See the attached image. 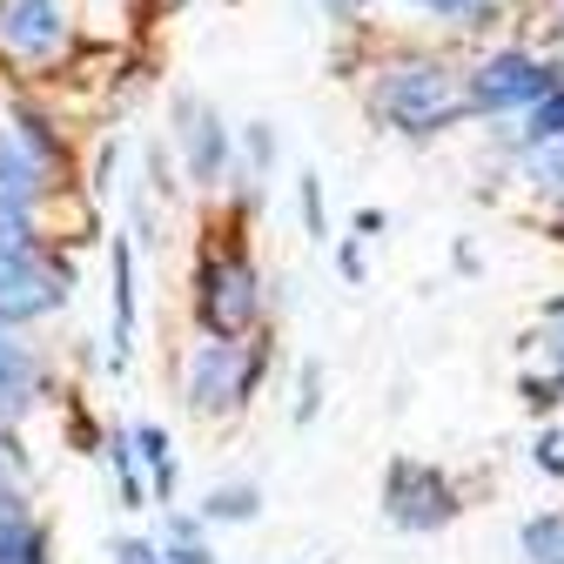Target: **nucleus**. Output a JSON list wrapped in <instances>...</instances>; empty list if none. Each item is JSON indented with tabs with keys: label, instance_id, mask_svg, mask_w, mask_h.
I'll return each mask as SVG.
<instances>
[{
	"label": "nucleus",
	"instance_id": "15",
	"mask_svg": "<svg viewBox=\"0 0 564 564\" xmlns=\"http://www.w3.org/2000/svg\"><path fill=\"white\" fill-rule=\"evenodd\" d=\"M256 505H262V498H256V484H229V490L216 484V490H208V518H216V524H249Z\"/></svg>",
	"mask_w": 564,
	"mask_h": 564
},
{
	"label": "nucleus",
	"instance_id": "19",
	"mask_svg": "<svg viewBox=\"0 0 564 564\" xmlns=\"http://www.w3.org/2000/svg\"><path fill=\"white\" fill-rule=\"evenodd\" d=\"M115 477H121V498H128V505H141V477H134V451H128L121 437H115Z\"/></svg>",
	"mask_w": 564,
	"mask_h": 564
},
{
	"label": "nucleus",
	"instance_id": "2",
	"mask_svg": "<svg viewBox=\"0 0 564 564\" xmlns=\"http://www.w3.org/2000/svg\"><path fill=\"white\" fill-rule=\"evenodd\" d=\"M262 377V343H236V336H208L195 343V357H188V403L195 410H229L256 390Z\"/></svg>",
	"mask_w": 564,
	"mask_h": 564
},
{
	"label": "nucleus",
	"instance_id": "16",
	"mask_svg": "<svg viewBox=\"0 0 564 564\" xmlns=\"http://www.w3.org/2000/svg\"><path fill=\"white\" fill-rule=\"evenodd\" d=\"M524 557L531 564H564V518H531L524 524Z\"/></svg>",
	"mask_w": 564,
	"mask_h": 564
},
{
	"label": "nucleus",
	"instance_id": "25",
	"mask_svg": "<svg viewBox=\"0 0 564 564\" xmlns=\"http://www.w3.org/2000/svg\"><path fill=\"white\" fill-rule=\"evenodd\" d=\"M249 162L269 169V128H249Z\"/></svg>",
	"mask_w": 564,
	"mask_h": 564
},
{
	"label": "nucleus",
	"instance_id": "14",
	"mask_svg": "<svg viewBox=\"0 0 564 564\" xmlns=\"http://www.w3.org/2000/svg\"><path fill=\"white\" fill-rule=\"evenodd\" d=\"M34 256V229H28V202H0V262Z\"/></svg>",
	"mask_w": 564,
	"mask_h": 564
},
{
	"label": "nucleus",
	"instance_id": "22",
	"mask_svg": "<svg viewBox=\"0 0 564 564\" xmlns=\"http://www.w3.org/2000/svg\"><path fill=\"white\" fill-rule=\"evenodd\" d=\"M169 564H208V551L195 538H169Z\"/></svg>",
	"mask_w": 564,
	"mask_h": 564
},
{
	"label": "nucleus",
	"instance_id": "18",
	"mask_svg": "<svg viewBox=\"0 0 564 564\" xmlns=\"http://www.w3.org/2000/svg\"><path fill=\"white\" fill-rule=\"evenodd\" d=\"M416 8H431V14H444V21H457V28H484L498 0H416Z\"/></svg>",
	"mask_w": 564,
	"mask_h": 564
},
{
	"label": "nucleus",
	"instance_id": "17",
	"mask_svg": "<svg viewBox=\"0 0 564 564\" xmlns=\"http://www.w3.org/2000/svg\"><path fill=\"white\" fill-rule=\"evenodd\" d=\"M531 149H544V141H564V88H551L538 108H531V128H524Z\"/></svg>",
	"mask_w": 564,
	"mask_h": 564
},
{
	"label": "nucleus",
	"instance_id": "4",
	"mask_svg": "<svg viewBox=\"0 0 564 564\" xmlns=\"http://www.w3.org/2000/svg\"><path fill=\"white\" fill-rule=\"evenodd\" d=\"M202 323L208 329H223V336H242L249 323H256V310H262V296H256V269H249V256H208L202 262Z\"/></svg>",
	"mask_w": 564,
	"mask_h": 564
},
{
	"label": "nucleus",
	"instance_id": "3",
	"mask_svg": "<svg viewBox=\"0 0 564 564\" xmlns=\"http://www.w3.org/2000/svg\"><path fill=\"white\" fill-rule=\"evenodd\" d=\"M54 169V134L41 115H8L0 121V202H34Z\"/></svg>",
	"mask_w": 564,
	"mask_h": 564
},
{
	"label": "nucleus",
	"instance_id": "8",
	"mask_svg": "<svg viewBox=\"0 0 564 564\" xmlns=\"http://www.w3.org/2000/svg\"><path fill=\"white\" fill-rule=\"evenodd\" d=\"M61 296H67V290H61V275H54L47 262H34V256L0 262V329H14V323H28V316H47Z\"/></svg>",
	"mask_w": 564,
	"mask_h": 564
},
{
	"label": "nucleus",
	"instance_id": "11",
	"mask_svg": "<svg viewBox=\"0 0 564 564\" xmlns=\"http://www.w3.org/2000/svg\"><path fill=\"white\" fill-rule=\"evenodd\" d=\"M34 357H28V343H14L8 329H0V423H14L28 403H34Z\"/></svg>",
	"mask_w": 564,
	"mask_h": 564
},
{
	"label": "nucleus",
	"instance_id": "20",
	"mask_svg": "<svg viewBox=\"0 0 564 564\" xmlns=\"http://www.w3.org/2000/svg\"><path fill=\"white\" fill-rule=\"evenodd\" d=\"M303 223H310V236H329L323 229V188H316V175H303Z\"/></svg>",
	"mask_w": 564,
	"mask_h": 564
},
{
	"label": "nucleus",
	"instance_id": "23",
	"mask_svg": "<svg viewBox=\"0 0 564 564\" xmlns=\"http://www.w3.org/2000/svg\"><path fill=\"white\" fill-rule=\"evenodd\" d=\"M115 564H169V557H155L149 544H134V538H128V544H115Z\"/></svg>",
	"mask_w": 564,
	"mask_h": 564
},
{
	"label": "nucleus",
	"instance_id": "12",
	"mask_svg": "<svg viewBox=\"0 0 564 564\" xmlns=\"http://www.w3.org/2000/svg\"><path fill=\"white\" fill-rule=\"evenodd\" d=\"M128 329H134V290H128V242L115 236V370L128 364Z\"/></svg>",
	"mask_w": 564,
	"mask_h": 564
},
{
	"label": "nucleus",
	"instance_id": "13",
	"mask_svg": "<svg viewBox=\"0 0 564 564\" xmlns=\"http://www.w3.org/2000/svg\"><path fill=\"white\" fill-rule=\"evenodd\" d=\"M134 451H141V464L155 470V490H162V505L175 498V457H169V437L155 431V423H134Z\"/></svg>",
	"mask_w": 564,
	"mask_h": 564
},
{
	"label": "nucleus",
	"instance_id": "10",
	"mask_svg": "<svg viewBox=\"0 0 564 564\" xmlns=\"http://www.w3.org/2000/svg\"><path fill=\"white\" fill-rule=\"evenodd\" d=\"M0 564H47V538L28 518L21 490H8V484H0Z\"/></svg>",
	"mask_w": 564,
	"mask_h": 564
},
{
	"label": "nucleus",
	"instance_id": "21",
	"mask_svg": "<svg viewBox=\"0 0 564 564\" xmlns=\"http://www.w3.org/2000/svg\"><path fill=\"white\" fill-rule=\"evenodd\" d=\"M316 397H323V370L310 364V370H303V403H296V423H310V416H316Z\"/></svg>",
	"mask_w": 564,
	"mask_h": 564
},
{
	"label": "nucleus",
	"instance_id": "7",
	"mask_svg": "<svg viewBox=\"0 0 564 564\" xmlns=\"http://www.w3.org/2000/svg\"><path fill=\"white\" fill-rule=\"evenodd\" d=\"M61 47H67V14L54 0H0V54L47 61Z\"/></svg>",
	"mask_w": 564,
	"mask_h": 564
},
{
	"label": "nucleus",
	"instance_id": "6",
	"mask_svg": "<svg viewBox=\"0 0 564 564\" xmlns=\"http://www.w3.org/2000/svg\"><path fill=\"white\" fill-rule=\"evenodd\" d=\"M551 88H557V75H551L544 61H531V54H490L477 67V82H470V101L498 115V108H538Z\"/></svg>",
	"mask_w": 564,
	"mask_h": 564
},
{
	"label": "nucleus",
	"instance_id": "5",
	"mask_svg": "<svg viewBox=\"0 0 564 564\" xmlns=\"http://www.w3.org/2000/svg\"><path fill=\"white\" fill-rule=\"evenodd\" d=\"M383 511H390V524H403V531H437L457 505H451V484L431 470V464H390V477H383Z\"/></svg>",
	"mask_w": 564,
	"mask_h": 564
},
{
	"label": "nucleus",
	"instance_id": "24",
	"mask_svg": "<svg viewBox=\"0 0 564 564\" xmlns=\"http://www.w3.org/2000/svg\"><path fill=\"white\" fill-rule=\"evenodd\" d=\"M538 464H544V470H564V437H544V444H538Z\"/></svg>",
	"mask_w": 564,
	"mask_h": 564
},
{
	"label": "nucleus",
	"instance_id": "9",
	"mask_svg": "<svg viewBox=\"0 0 564 564\" xmlns=\"http://www.w3.org/2000/svg\"><path fill=\"white\" fill-rule=\"evenodd\" d=\"M175 115H182V149H188L195 182H223V169H229V134H223V121L208 115L195 95H182Z\"/></svg>",
	"mask_w": 564,
	"mask_h": 564
},
{
	"label": "nucleus",
	"instance_id": "26",
	"mask_svg": "<svg viewBox=\"0 0 564 564\" xmlns=\"http://www.w3.org/2000/svg\"><path fill=\"white\" fill-rule=\"evenodd\" d=\"M524 397H531V410H551L557 403V383H524Z\"/></svg>",
	"mask_w": 564,
	"mask_h": 564
},
{
	"label": "nucleus",
	"instance_id": "1",
	"mask_svg": "<svg viewBox=\"0 0 564 564\" xmlns=\"http://www.w3.org/2000/svg\"><path fill=\"white\" fill-rule=\"evenodd\" d=\"M377 108H383L403 134H431V128L457 121V115L477 108V101L457 88L451 67H437V61H403V67H390V75H383Z\"/></svg>",
	"mask_w": 564,
	"mask_h": 564
}]
</instances>
